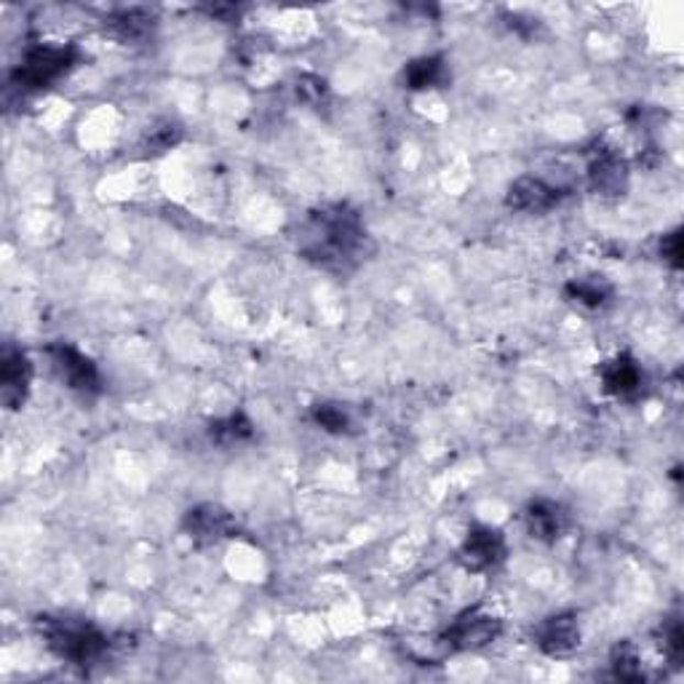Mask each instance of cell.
Wrapping results in <instances>:
<instances>
[{
    "mask_svg": "<svg viewBox=\"0 0 684 684\" xmlns=\"http://www.w3.org/2000/svg\"><path fill=\"white\" fill-rule=\"evenodd\" d=\"M297 249L308 263L332 273L358 267L369 254V233L362 214L347 203L313 209L297 230Z\"/></svg>",
    "mask_w": 684,
    "mask_h": 684,
    "instance_id": "1",
    "label": "cell"
},
{
    "mask_svg": "<svg viewBox=\"0 0 684 684\" xmlns=\"http://www.w3.org/2000/svg\"><path fill=\"white\" fill-rule=\"evenodd\" d=\"M35 628L46 642L48 650L62 661L73 665H95L108 652V637L91 626L89 620L62 618V615H41Z\"/></svg>",
    "mask_w": 684,
    "mask_h": 684,
    "instance_id": "2",
    "label": "cell"
},
{
    "mask_svg": "<svg viewBox=\"0 0 684 684\" xmlns=\"http://www.w3.org/2000/svg\"><path fill=\"white\" fill-rule=\"evenodd\" d=\"M80 52L76 46H59V43H38L27 48L20 65L11 73V86L20 91H41L57 84L62 76L78 65Z\"/></svg>",
    "mask_w": 684,
    "mask_h": 684,
    "instance_id": "3",
    "label": "cell"
},
{
    "mask_svg": "<svg viewBox=\"0 0 684 684\" xmlns=\"http://www.w3.org/2000/svg\"><path fill=\"white\" fill-rule=\"evenodd\" d=\"M503 631V620L497 615L487 613L482 607H471L465 613H460L452 626L441 633L439 644L441 650L455 655V652H468V650H482V647L493 644Z\"/></svg>",
    "mask_w": 684,
    "mask_h": 684,
    "instance_id": "4",
    "label": "cell"
},
{
    "mask_svg": "<svg viewBox=\"0 0 684 684\" xmlns=\"http://www.w3.org/2000/svg\"><path fill=\"white\" fill-rule=\"evenodd\" d=\"M48 358H52L54 369H57L59 380L80 396H99L102 394V375L99 366L78 351L70 342H52L48 345Z\"/></svg>",
    "mask_w": 684,
    "mask_h": 684,
    "instance_id": "5",
    "label": "cell"
},
{
    "mask_svg": "<svg viewBox=\"0 0 684 684\" xmlns=\"http://www.w3.org/2000/svg\"><path fill=\"white\" fill-rule=\"evenodd\" d=\"M506 553L508 545L500 530L474 527V530H468V534H465L463 545H460L457 562L468 572H487L506 562Z\"/></svg>",
    "mask_w": 684,
    "mask_h": 684,
    "instance_id": "6",
    "label": "cell"
},
{
    "mask_svg": "<svg viewBox=\"0 0 684 684\" xmlns=\"http://www.w3.org/2000/svg\"><path fill=\"white\" fill-rule=\"evenodd\" d=\"M33 383V364L27 353L16 345H5L0 353V401L9 412L22 409Z\"/></svg>",
    "mask_w": 684,
    "mask_h": 684,
    "instance_id": "7",
    "label": "cell"
},
{
    "mask_svg": "<svg viewBox=\"0 0 684 684\" xmlns=\"http://www.w3.org/2000/svg\"><path fill=\"white\" fill-rule=\"evenodd\" d=\"M581 620L575 613H556L534 628V642L549 658H567L581 647Z\"/></svg>",
    "mask_w": 684,
    "mask_h": 684,
    "instance_id": "8",
    "label": "cell"
},
{
    "mask_svg": "<svg viewBox=\"0 0 684 684\" xmlns=\"http://www.w3.org/2000/svg\"><path fill=\"white\" fill-rule=\"evenodd\" d=\"M562 198L564 190L559 188V185L545 183V179L540 177H519L511 188H508L506 207L521 211V214H543V211L559 207Z\"/></svg>",
    "mask_w": 684,
    "mask_h": 684,
    "instance_id": "9",
    "label": "cell"
},
{
    "mask_svg": "<svg viewBox=\"0 0 684 684\" xmlns=\"http://www.w3.org/2000/svg\"><path fill=\"white\" fill-rule=\"evenodd\" d=\"M183 527L185 532L190 534L192 543L214 545L220 543V540L230 538V532L235 530V519L222 506L203 503V506L190 508V511L185 514Z\"/></svg>",
    "mask_w": 684,
    "mask_h": 684,
    "instance_id": "10",
    "label": "cell"
},
{
    "mask_svg": "<svg viewBox=\"0 0 684 684\" xmlns=\"http://www.w3.org/2000/svg\"><path fill=\"white\" fill-rule=\"evenodd\" d=\"M588 185L596 196L620 198L628 188V164L615 151H596L588 161Z\"/></svg>",
    "mask_w": 684,
    "mask_h": 684,
    "instance_id": "11",
    "label": "cell"
},
{
    "mask_svg": "<svg viewBox=\"0 0 684 684\" xmlns=\"http://www.w3.org/2000/svg\"><path fill=\"white\" fill-rule=\"evenodd\" d=\"M525 527L538 543H556L567 530V514L553 500H532L525 511Z\"/></svg>",
    "mask_w": 684,
    "mask_h": 684,
    "instance_id": "12",
    "label": "cell"
},
{
    "mask_svg": "<svg viewBox=\"0 0 684 684\" xmlns=\"http://www.w3.org/2000/svg\"><path fill=\"white\" fill-rule=\"evenodd\" d=\"M599 380L609 396L631 399V396H637L642 390L644 377L639 364L631 356H626V353H620V356L609 358V362L599 366Z\"/></svg>",
    "mask_w": 684,
    "mask_h": 684,
    "instance_id": "13",
    "label": "cell"
},
{
    "mask_svg": "<svg viewBox=\"0 0 684 684\" xmlns=\"http://www.w3.org/2000/svg\"><path fill=\"white\" fill-rule=\"evenodd\" d=\"M446 80L444 57H420L404 67V86L412 91L437 89Z\"/></svg>",
    "mask_w": 684,
    "mask_h": 684,
    "instance_id": "14",
    "label": "cell"
},
{
    "mask_svg": "<svg viewBox=\"0 0 684 684\" xmlns=\"http://www.w3.org/2000/svg\"><path fill=\"white\" fill-rule=\"evenodd\" d=\"M567 297L572 302L583 305V308H605L613 297V284L607 282L605 276H583V278H572V282L564 286Z\"/></svg>",
    "mask_w": 684,
    "mask_h": 684,
    "instance_id": "15",
    "label": "cell"
},
{
    "mask_svg": "<svg viewBox=\"0 0 684 684\" xmlns=\"http://www.w3.org/2000/svg\"><path fill=\"white\" fill-rule=\"evenodd\" d=\"M153 22L155 20H153L151 11L129 9V11H121V14L113 16L110 27H113L123 41H142V38H147V35H151Z\"/></svg>",
    "mask_w": 684,
    "mask_h": 684,
    "instance_id": "16",
    "label": "cell"
},
{
    "mask_svg": "<svg viewBox=\"0 0 684 684\" xmlns=\"http://www.w3.org/2000/svg\"><path fill=\"white\" fill-rule=\"evenodd\" d=\"M609 663H613V671L618 680L624 682H644V669L642 661H639L637 647L631 642H620L615 644L613 655H609Z\"/></svg>",
    "mask_w": 684,
    "mask_h": 684,
    "instance_id": "17",
    "label": "cell"
},
{
    "mask_svg": "<svg viewBox=\"0 0 684 684\" xmlns=\"http://www.w3.org/2000/svg\"><path fill=\"white\" fill-rule=\"evenodd\" d=\"M252 433H254L252 422H249L246 415H241V412L230 415V418L225 420L211 422V428H209V437L214 439L217 444H239V441L252 439Z\"/></svg>",
    "mask_w": 684,
    "mask_h": 684,
    "instance_id": "18",
    "label": "cell"
},
{
    "mask_svg": "<svg viewBox=\"0 0 684 684\" xmlns=\"http://www.w3.org/2000/svg\"><path fill=\"white\" fill-rule=\"evenodd\" d=\"M310 420L316 422V426L323 428L327 433H347L351 431V415H347V409L342 407V404H332V401H323V404H316L313 409H310Z\"/></svg>",
    "mask_w": 684,
    "mask_h": 684,
    "instance_id": "19",
    "label": "cell"
},
{
    "mask_svg": "<svg viewBox=\"0 0 684 684\" xmlns=\"http://www.w3.org/2000/svg\"><path fill=\"white\" fill-rule=\"evenodd\" d=\"M661 650H663V655L669 658V661L674 663V665L682 663V658H684V631H682L680 620H671V624L663 628Z\"/></svg>",
    "mask_w": 684,
    "mask_h": 684,
    "instance_id": "20",
    "label": "cell"
},
{
    "mask_svg": "<svg viewBox=\"0 0 684 684\" xmlns=\"http://www.w3.org/2000/svg\"><path fill=\"white\" fill-rule=\"evenodd\" d=\"M297 95H300L305 102H321L327 97V80L319 76H302L297 80Z\"/></svg>",
    "mask_w": 684,
    "mask_h": 684,
    "instance_id": "21",
    "label": "cell"
},
{
    "mask_svg": "<svg viewBox=\"0 0 684 684\" xmlns=\"http://www.w3.org/2000/svg\"><path fill=\"white\" fill-rule=\"evenodd\" d=\"M661 257L674 267V271H680L682 267V230H674V233L663 235Z\"/></svg>",
    "mask_w": 684,
    "mask_h": 684,
    "instance_id": "22",
    "label": "cell"
},
{
    "mask_svg": "<svg viewBox=\"0 0 684 684\" xmlns=\"http://www.w3.org/2000/svg\"><path fill=\"white\" fill-rule=\"evenodd\" d=\"M179 140V129L177 126H164V129H155L151 136V147L153 151H169L172 145H177Z\"/></svg>",
    "mask_w": 684,
    "mask_h": 684,
    "instance_id": "23",
    "label": "cell"
}]
</instances>
